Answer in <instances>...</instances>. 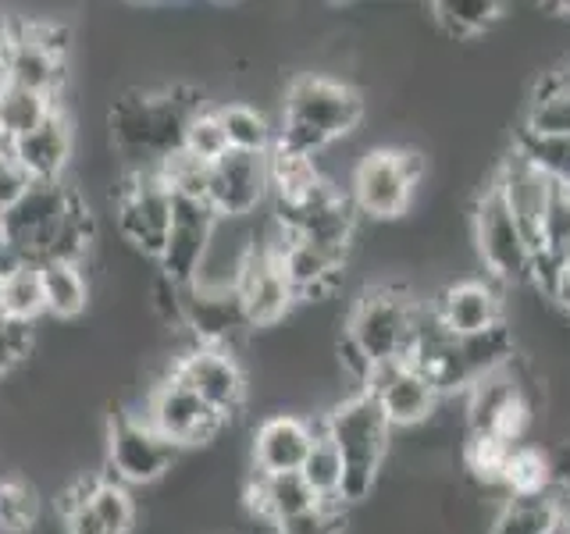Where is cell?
<instances>
[{"mask_svg": "<svg viewBox=\"0 0 570 534\" xmlns=\"http://www.w3.org/2000/svg\"><path fill=\"white\" fill-rule=\"evenodd\" d=\"M0 246L14 260H76L86 264L94 246V214L86 210L79 189L65 182H32L4 210Z\"/></svg>", "mask_w": 570, "mask_h": 534, "instance_id": "1", "label": "cell"}, {"mask_svg": "<svg viewBox=\"0 0 570 534\" xmlns=\"http://www.w3.org/2000/svg\"><path fill=\"white\" fill-rule=\"evenodd\" d=\"M367 115V100L356 86L325 71H299L289 79L278 103L275 150L317 160L335 142L350 139Z\"/></svg>", "mask_w": 570, "mask_h": 534, "instance_id": "2", "label": "cell"}, {"mask_svg": "<svg viewBox=\"0 0 570 534\" xmlns=\"http://www.w3.org/2000/svg\"><path fill=\"white\" fill-rule=\"evenodd\" d=\"M200 107L204 97L189 86L121 93L107 111V125H111V150L125 171H157L160 160L183 150L186 121Z\"/></svg>", "mask_w": 570, "mask_h": 534, "instance_id": "3", "label": "cell"}, {"mask_svg": "<svg viewBox=\"0 0 570 534\" xmlns=\"http://www.w3.org/2000/svg\"><path fill=\"white\" fill-rule=\"evenodd\" d=\"M321 432L343 456V506L367 503L392 453V427L371 396L353 392L321 414Z\"/></svg>", "mask_w": 570, "mask_h": 534, "instance_id": "4", "label": "cell"}, {"mask_svg": "<svg viewBox=\"0 0 570 534\" xmlns=\"http://www.w3.org/2000/svg\"><path fill=\"white\" fill-rule=\"evenodd\" d=\"M428 175V157L403 147H374L356 157L350 175V204L361 218L374 225L400 221Z\"/></svg>", "mask_w": 570, "mask_h": 534, "instance_id": "5", "label": "cell"}, {"mask_svg": "<svg viewBox=\"0 0 570 534\" xmlns=\"http://www.w3.org/2000/svg\"><path fill=\"white\" fill-rule=\"evenodd\" d=\"M414 310L417 299H410L403 281H379L353 299L350 314L343 317V335L367 356L371 367L406 364Z\"/></svg>", "mask_w": 570, "mask_h": 534, "instance_id": "6", "label": "cell"}, {"mask_svg": "<svg viewBox=\"0 0 570 534\" xmlns=\"http://www.w3.org/2000/svg\"><path fill=\"white\" fill-rule=\"evenodd\" d=\"M471 236L481 267H485L489 281H495L499 289H521V285L531 281V243L524 228L517 225L513 210L495 182L478 192L471 214Z\"/></svg>", "mask_w": 570, "mask_h": 534, "instance_id": "7", "label": "cell"}, {"mask_svg": "<svg viewBox=\"0 0 570 534\" xmlns=\"http://www.w3.org/2000/svg\"><path fill=\"white\" fill-rule=\"evenodd\" d=\"M178 456H183V449H175L139 409H118L104 427L107 477L121 481L125 488L157 485L160 477L171 474Z\"/></svg>", "mask_w": 570, "mask_h": 534, "instance_id": "8", "label": "cell"}, {"mask_svg": "<svg viewBox=\"0 0 570 534\" xmlns=\"http://www.w3.org/2000/svg\"><path fill=\"white\" fill-rule=\"evenodd\" d=\"M111 207H115V228L121 243H129L147 260H157L160 249H165L171 214H175V196L160 182V175L125 171L111 192Z\"/></svg>", "mask_w": 570, "mask_h": 534, "instance_id": "9", "label": "cell"}, {"mask_svg": "<svg viewBox=\"0 0 570 534\" xmlns=\"http://www.w3.org/2000/svg\"><path fill=\"white\" fill-rule=\"evenodd\" d=\"M139 414L183 453L218 442V435L228 427V421L218 409H210L186 382H178L171 370H165V378L147 388Z\"/></svg>", "mask_w": 570, "mask_h": 534, "instance_id": "10", "label": "cell"}, {"mask_svg": "<svg viewBox=\"0 0 570 534\" xmlns=\"http://www.w3.org/2000/svg\"><path fill=\"white\" fill-rule=\"evenodd\" d=\"M178 382H186L196 396L210 409L232 424L249 403V374L243 360L232 349H210V346H186L168 367Z\"/></svg>", "mask_w": 570, "mask_h": 534, "instance_id": "11", "label": "cell"}, {"mask_svg": "<svg viewBox=\"0 0 570 534\" xmlns=\"http://www.w3.org/2000/svg\"><path fill=\"white\" fill-rule=\"evenodd\" d=\"M278 228L272 221V231H257V249L254 257H249L246 271H243V281H239V303L246 310V320L249 328H282L285 317H289L299 303H296V293L289 289V281L282 275V264H278Z\"/></svg>", "mask_w": 570, "mask_h": 534, "instance_id": "12", "label": "cell"}, {"mask_svg": "<svg viewBox=\"0 0 570 534\" xmlns=\"http://www.w3.org/2000/svg\"><path fill=\"white\" fill-rule=\"evenodd\" d=\"M364 396L379 403L392 432H414V427L428 424L442 406L439 388L428 382L410 364H385L371 370V382L364 385Z\"/></svg>", "mask_w": 570, "mask_h": 534, "instance_id": "13", "label": "cell"}, {"mask_svg": "<svg viewBox=\"0 0 570 534\" xmlns=\"http://www.w3.org/2000/svg\"><path fill=\"white\" fill-rule=\"evenodd\" d=\"M272 200V175H267V154H239L228 150L218 165H210V192L207 204L218 218L246 221Z\"/></svg>", "mask_w": 570, "mask_h": 534, "instance_id": "14", "label": "cell"}, {"mask_svg": "<svg viewBox=\"0 0 570 534\" xmlns=\"http://www.w3.org/2000/svg\"><path fill=\"white\" fill-rule=\"evenodd\" d=\"M278 228V225H275ZM278 264L282 275L289 281V289L296 293V303H325L335 296V289L343 285L350 254L346 249H332V246H317L311 239H293L278 228Z\"/></svg>", "mask_w": 570, "mask_h": 534, "instance_id": "15", "label": "cell"}, {"mask_svg": "<svg viewBox=\"0 0 570 534\" xmlns=\"http://www.w3.org/2000/svg\"><path fill=\"white\" fill-rule=\"evenodd\" d=\"M214 228H218V214L210 204H196V200H175L171 214V228L160 257L154 260L157 271L171 285H193L196 271H200V260L210 246Z\"/></svg>", "mask_w": 570, "mask_h": 534, "instance_id": "16", "label": "cell"}, {"mask_svg": "<svg viewBox=\"0 0 570 534\" xmlns=\"http://www.w3.org/2000/svg\"><path fill=\"white\" fill-rule=\"evenodd\" d=\"M254 332L239 303V293H207L186 285L183 289V335L189 346H210V349H232Z\"/></svg>", "mask_w": 570, "mask_h": 534, "instance_id": "17", "label": "cell"}, {"mask_svg": "<svg viewBox=\"0 0 570 534\" xmlns=\"http://www.w3.org/2000/svg\"><path fill=\"white\" fill-rule=\"evenodd\" d=\"M314 438H317V424L293 414V409L267 414L254 427V435H249V471L254 474H299Z\"/></svg>", "mask_w": 570, "mask_h": 534, "instance_id": "18", "label": "cell"}, {"mask_svg": "<svg viewBox=\"0 0 570 534\" xmlns=\"http://www.w3.org/2000/svg\"><path fill=\"white\" fill-rule=\"evenodd\" d=\"M432 310L453 338L489 332L507 320L503 289L489 278H460L442 285L432 299Z\"/></svg>", "mask_w": 570, "mask_h": 534, "instance_id": "19", "label": "cell"}, {"mask_svg": "<svg viewBox=\"0 0 570 534\" xmlns=\"http://www.w3.org/2000/svg\"><path fill=\"white\" fill-rule=\"evenodd\" d=\"M71 154H76V125H71L65 107H58L32 132L18 136L11 147V157L29 175V182H65Z\"/></svg>", "mask_w": 570, "mask_h": 534, "instance_id": "20", "label": "cell"}, {"mask_svg": "<svg viewBox=\"0 0 570 534\" xmlns=\"http://www.w3.org/2000/svg\"><path fill=\"white\" fill-rule=\"evenodd\" d=\"M254 249H257L254 218H246V221L218 218V228H214L210 246L200 260V271H196L193 285L207 293H236Z\"/></svg>", "mask_w": 570, "mask_h": 534, "instance_id": "21", "label": "cell"}, {"mask_svg": "<svg viewBox=\"0 0 570 534\" xmlns=\"http://www.w3.org/2000/svg\"><path fill=\"white\" fill-rule=\"evenodd\" d=\"M492 182L499 186L503 200L510 204L513 218L524 228V236L531 243V254H534V249H539V239H542V221L549 214L557 186H552L542 171H534L517 150L510 157H503V165H499V171L492 175Z\"/></svg>", "mask_w": 570, "mask_h": 534, "instance_id": "22", "label": "cell"}, {"mask_svg": "<svg viewBox=\"0 0 570 534\" xmlns=\"http://www.w3.org/2000/svg\"><path fill=\"white\" fill-rule=\"evenodd\" d=\"M246 506H249V513H254L257 524L282 527V524L296 521V516L311 513L321 503L299 474H254L249 471Z\"/></svg>", "mask_w": 570, "mask_h": 534, "instance_id": "23", "label": "cell"}, {"mask_svg": "<svg viewBox=\"0 0 570 534\" xmlns=\"http://www.w3.org/2000/svg\"><path fill=\"white\" fill-rule=\"evenodd\" d=\"M65 76H68L65 61L53 58V53H47L43 47H36L29 36L18 29V22H14V36H11L8 61H4V82L58 100L61 86H65Z\"/></svg>", "mask_w": 570, "mask_h": 534, "instance_id": "24", "label": "cell"}, {"mask_svg": "<svg viewBox=\"0 0 570 534\" xmlns=\"http://www.w3.org/2000/svg\"><path fill=\"white\" fill-rule=\"evenodd\" d=\"M43 299H47V317L53 320H76L89 307V275L76 260H43Z\"/></svg>", "mask_w": 570, "mask_h": 534, "instance_id": "25", "label": "cell"}, {"mask_svg": "<svg viewBox=\"0 0 570 534\" xmlns=\"http://www.w3.org/2000/svg\"><path fill=\"white\" fill-rule=\"evenodd\" d=\"M0 317H8L14 325H26V328H32L36 320L47 317L40 264L18 260L0 275Z\"/></svg>", "mask_w": 570, "mask_h": 534, "instance_id": "26", "label": "cell"}, {"mask_svg": "<svg viewBox=\"0 0 570 534\" xmlns=\"http://www.w3.org/2000/svg\"><path fill=\"white\" fill-rule=\"evenodd\" d=\"M456 356H460L463 374H468V382L474 385L478 378L503 370V367H510L517 360V335L503 320V325H495L489 332L456 338Z\"/></svg>", "mask_w": 570, "mask_h": 534, "instance_id": "27", "label": "cell"}, {"mask_svg": "<svg viewBox=\"0 0 570 534\" xmlns=\"http://www.w3.org/2000/svg\"><path fill=\"white\" fill-rule=\"evenodd\" d=\"M222 129L228 139V150L239 154H272L275 150V121L261 107L246 100H225L218 103Z\"/></svg>", "mask_w": 570, "mask_h": 534, "instance_id": "28", "label": "cell"}, {"mask_svg": "<svg viewBox=\"0 0 570 534\" xmlns=\"http://www.w3.org/2000/svg\"><path fill=\"white\" fill-rule=\"evenodd\" d=\"M507 4L499 0H439L432 4V22L450 36V40H478L495 22H503Z\"/></svg>", "mask_w": 570, "mask_h": 534, "instance_id": "29", "label": "cell"}, {"mask_svg": "<svg viewBox=\"0 0 570 534\" xmlns=\"http://www.w3.org/2000/svg\"><path fill=\"white\" fill-rule=\"evenodd\" d=\"M299 477L307 481V488L314 492L321 506H343V456L328 442V435L321 432V424L311 453L299 467Z\"/></svg>", "mask_w": 570, "mask_h": 534, "instance_id": "30", "label": "cell"}, {"mask_svg": "<svg viewBox=\"0 0 570 534\" xmlns=\"http://www.w3.org/2000/svg\"><path fill=\"white\" fill-rule=\"evenodd\" d=\"M560 510L563 503L552 492L528 495V498H507L485 534H546L552 521L560 516Z\"/></svg>", "mask_w": 570, "mask_h": 534, "instance_id": "31", "label": "cell"}, {"mask_svg": "<svg viewBox=\"0 0 570 534\" xmlns=\"http://www.w3.org/2000/svg\"><path fill=\"white\" fill-rule=\"evenodd\" d=\"M521 132L539 139L570 136V86H552L549 79L534 86Z\"/></svg>", "mask_w": 570, "mask_h": 534, "instance_id": "32", "label": "cell"}, {"mask_svg": "<svg viewBox=\"0 0 570 534\" xmlns=\"http://www.w3.org/2000/svg\"><path fill=\"white\" fill-rule=\"evenodd\" d=\"M58 100H50L43 93H32V89H22V86H0V121H4V129L11 139L32 132L36 125H43L53 111H58Z\"/></svg>", "mask_w": 570, "mask_h": 534, "instance_id": "33", "label": "cell"}, {"mask_svg": "<svg viewBox=\"0 0 570 534\" xmlns=\"http://www.w3.org/2000/svg\"><path fill=\"white\" fill-rule=\"evenodd\" d=\"M40 524V492L26 477H0V534H29Z\"/></svg>", "mask_w": 570, "mask_h": 534, "instance_id": "34", "label": "cell"}, {"mask_svg": "<svg viewBox=\"0 0 570 534\" xmlns=\"http://www.w3.org/2000/svg\"><path fill=\"white\" fill-rule=\"evenodd\" d=\"M513 150L521 154L534 171H542L557 189H570V136H517Z\"/></svg>", "mask_w": 570, "mask_h": 534, "instance_id": "35", "label": "cell"}, {"mask_svg": "<svg viewBox=\"0 0 570 534\" xmlns=\"http://www.w3.org/2000/svg\"><path fill=\"white\" fill-rule=\"evenodd\" d=\"M157 175H160V182L168 186V192L175 196V200L207 204V192H210V165H204V160H196L186 150H178L168 160H160Z\"/></svg>", "mask_w": 570, "mask_h": 534, "instance_id": "36", "label": "cell"}, {"mask_svg": "<svg viewBox=\"0 0 570 534\" xmlns=\"http://www.w3.org/2000/svg\"><path fill=\"white\" fill-rule=\"evenodd\" d=\"M183 150L204 165H218V160L228 154V139L222 129V115L218 107L204 103L200 111H193V118L186 121V132H183Z\"/></svg>", "mask_w": 570, "mask_h": 534, "instance_id": "37", "label": "cell"}, {"mask_svg": "<svg viewBox=\"0 0 570 534\" xmlns=\"http://www.w3.org/2000/svg\"><path fill=\"white\" fill-rule=\"evenodd\" d=\"M29 349H32V328L0 317V382L11 378V370L26 360Z\"/></svg>", "mask_w": 570, "mask_h": 534, "instance_id": "38", "label": "cell"}, {"mask_svg": "<svg viewBox=\"0 0 570 534\" xmlns=\"http://www.w3.org/2000/svg\"><path fill=\"white\" fill-rule=\"evenodd\" d=\"M32 182H29V175L18 168V160L8 154V157H0V207H11L18 196H22L26 189H29Z\"/></svg>", "mask_w": 570, "mask_h": 534, "instance_id": "39", "label": "cell"}, {"mask_svg": "<svg viewBox=\"0 0 570 534\" xmlns=\"http://www.w3.org/2000/svg\"><path fill=\"white\" fill-rule=\"evenodd\" d=\"M549 299L557 303L560 307V314L570 320V260L560 267V275H557V285H552V293H549Z\"/></svg>", "mask_w": 570, "mask_h": 534, "instance_id": "40", "label": "cell"}, {"mask_svg": "<svg viewBox=\"0 0 570 534\" xmlns=\"http://www.w3.org/2000/svg\"><path fill=\"white\" fill-rule=\"evenodd\" d=\"M11 36H14V18L11 14H0V86H4V61H8Z\"/></svg>", "mask_w": 570, "mask_h": 534, "instance_id": "41", "label": "cell"}, {"mask_svg": "<svg viewBox=\"0 0 570 534\" xmlns=\"http://www.w3.org/2000/svg\"><path fill=\"white\" fill-rule=\"evenodd\" d=\"M546 534H570V510H567V506L560 510V516L552 521V527H549Z\"/></svg>", "mask_w": 570, "mask_h": 534, "instance_id": "42", "label": "cell"}, {"mask_svg": "<svg viewBox=\"0 0 570 534\" xmlns=\"http://www.w3.org/2000/svg\"><path fill=\"white\" fill-rule=\"evenodd\" d=\"M11 147H14V139L8 136L4 121H0V157H8V154H11Z\"/></svg>", "mask_w": 570, "mask_h": 534, "instance_id": "43", "label": "cell"}, {"mask_svg": "<svg viewBox=\"0 0 570 534\" xmlns=\"http://www.w3.org/2000/svg\"><path fill=\"white\" fill-rule=\"evenodd\" d=\"M0 221H4V207H0Z\"/></svg>", "mask_w": 570, "mask_h": 534, "instance_id": "44", "label": "cell"}]
</instances>
